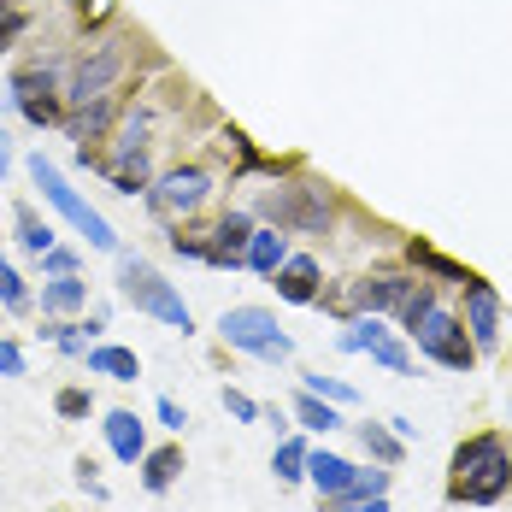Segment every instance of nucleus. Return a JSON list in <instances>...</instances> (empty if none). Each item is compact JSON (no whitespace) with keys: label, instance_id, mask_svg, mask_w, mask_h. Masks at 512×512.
I'll list each match as a JSON object with an SVG mask.
<instances>
[{"label":"nucleus","instance_id":"1","mask_svg":"<svg viewBox=\"0 0 512 512\" xmlns=\"http://www.w3.org/2000/svg\"><path fill=\"white\" fill-rule=\"evenodd\" d=\"M512 489V454L501 436H471L460 454H454V501L471 507H489Z\"/></svg>","mask_w":512,"mask_h":512},{"label":"nucleus","instance_id":"2","mask_svg":"<svg viewBox=\"0 0 512 512\" xmlns=\"http://www.w3.org/2000/svg\"><path fill=\"white\" fill-rule=\"evenodd\" d=\"M118 289H124V301L136 312H148V318H159V324H171V330H195V318H189V307H183V295L159 277L154 265H142V259H124L118 265Z\"/></svg>","mask_w":512,"mask_h":512},{"label":"nucleus","instance_id":"3","mask_svg":"<svg viewBox=\"0 0 512 512\" xmlns=\"http://www.w3.org/2000/svg\"><path fill=\"white\" fill-rule=\"evenodd\" d=\"M30 177H36V189H42V195H48V201L59 206V212H65V218H71V224H77V230H83L89 242H95V248H106V254L118 248L112 224H106L101 212H95V206H89L83 195H77V189H71V183H65V177H59V165H53V159L36 154V159H30Z\"/></svg>","mask_w":512,"mask_h":512},{"label":"nucleus","instance_id":"4","mask_svg":"<svg viewBox=\"0 0 512 512\" xmlns=\"http://www.w3.org/2000/svg\"><path fill=\"white\" fill-rule=\"evenodd\" d=\"M218 336L230 342V348H242V354H259V359H289L295 354V342L277 330V318L265 307H230L218 318Z\"/></svg>","mask_w":512,"mask_h":512},{"label":"nucleus","instance_id":"5","mask_svg":"<svg viewBox=\"0 0 512 512\" xmlns=\"http://www.w3.org/2000/svg\"><path fill=\"white\" fill-rule=\"evenodd\" d=\"M407 336L418 342V354H430L436 365H448V371H465V365H471V354H477V348L465 342L460 318H454V312H442V307H430V312H424V318L407 330Z\"/></svg>","mask_w":512,"mask_h":512},{"label":"nucleus","instance_id":"6","mask_svg":"<svg viewBox=\"0 0 512 512\" xmlns=\"http://www.w3.org/2000/svg\"><path fill=\"white\" fill-rule=\"evenodd\" d=\"M336 348H342V354H371L377 365H389L395 377H412V354L395 342V336H389V324H383L377 312H359L354 324L336 336Z\"/></svg>","mask_w":512,"mask_h":512},{"label":"nucleus","instance_id":"7","mask_svg":"<svg viewBox=\"0 0 512 512\" xmlns=\"http://www.w3.org/2000/svg\"><path fill=\"white\" fill-rule=\"evenodd\" d=\"M124 77V48L118 42H101V48H89L77 59V71H71V101L89 106V101H112V83Z\"/></svg>","mask_w":512,"mask_h":512},{"label":"nucleus","instance_id":"8","mask_svg":"<svg viewBox=\"0 0 512 512\" xmlns=\"http://www.w3.org/2000/svg\"><path fill=\"white\" fill-rule=\"evenodd\" d=\"M265 218H277V230L318 236L330 224V201H324V189H277V195H265Z\"/></svg>","mask_w":512,"mask_h":512},{"label":"nucleus","instance_id":"9","mask_svg":"<svg viewBox=\"0 0 512 512\" xmlns=\"http://www.w3.org/2000/svg\"><path fill=\"white\" fill-rule=\"evenodd\" d=\"M465 330H471V348L477 354H495V342H501V295L489 289V283H465Z\"/></svg>","mask_w":512,"mask_h":512},{"label":"nucleus","instance_id":"10","mask_svg":"<svg viewBox=\"0 0 512 512\" xmlns=\"http://www.w3.org/2000/svg\"><path fill=\"white\" fill-rule=\"evenodd\" d=\"M12 106L30 124H59V95H53V71H18L12 77Z\"/></svg>","mask_w":512,"mask_h":512},{"label":"nucleus","instance_id":"11","mask_svg":"<svg viewBox=\"0 0 512 512\" xmlns=\"http://www.w3.org/2000/svg\"><path fill=\"white\" fill-rule=\"evenodd\" d=\"M206 189H212V183H206V171H195V165H189V171H165V177H159V189H154V212H159V218L195 212V206L206 201Z\"/></svg>","mask_w":512,"mask_h":512},{"label":"nucleus","instance_id":"12","mask_svg":"<svg viewBox=\"0 0 512 512\" xmlns=\"http://www.w3.org/2000/svg\"><path fill=\"white\" fill-rule=\"evenodd\" d=\"M248 242H254V218L248 212H230V218H218V230L206 242V259L212 265H242L248 259Z\"/></svg>","mask_w":512,"mask_h":512},{"label":"nucleus","instance_id":"13","mask_svg":"<svg viewBox=\"0 0 512 512\" xmlns=\"http://www.w3.org/2000/svg\"><path fill=\"white\" fill-rule=\"evenodd\" d=\"M407 295H412V277H365V283H354V289H348V301H354L359 312L407 307Z\"/></svg>","mask_w":512,"mask_h":512},{"label":"nucleus","instance_id":"14","mask_svg":"<svg viewBox=\"0 0 512 512\" xmlns=\"http://www.w3.org/2000/svg\"><path fill=\"white\" fill-rule=\"evenodd\" d=\"M277 295L283 301H295V307H307V301H318V259L295 254L277 265Z\"/></svg>","mask_w":512,"mask_h":512},{"label":"nucleus","instance_id":"15","mask_svg":"<svg viewBox=\"0 0 512 512\" xmlns=\"http://www.w3.org/2000/svg\"><path fill=\"white\" fill-rule=\"evenodd\" d=\"M106 442H112V454H118V460L124 465H136L142 460V454H148V436H142V418H136V412H106Z\"/></svg>","mask_w":512,"mask_h":512},{"label":"nucleus","instance_id":"16","mask_svg":"<svg viewBox=\"0 0 512 512\" xmlns=\"http://www.w3.org/2000/svg\"><path fill=\"white\" fill-rule=\"evenodd\" d=\"M307 477L324 501H342L348 483H354V465L342 460V454H307Z\"/></svg>","mask_w":512,"mask_h":512},{"label":"nucleus","instance_id":"17","mask_svg":"<svg viewBox=\"0 0 512 512\" xmlns=\"http://www.w3.org/2000/svg\"><path fill=\"white\" fill-rule=\"evenodd\" d=\"M89 371L95 377H112V383H136L142 377V365L130 348H89Z\"/></svg>","mask_w":512,"mask_h":512},{"label":"nucleus","instance_id":"18","mask_svg":"<svg viewBox=\"0 0 512 512\" xmlns=\"http://www.w3.org/2000/svg\"><path fill=\"white\" fill-rule=\"evenodd\" d=\"M112 183H118L124 195L148 189V148H118V159H112Z\"/></svg>","mask_w":512,"mask_h":512},{"label":"nucleus","instance_id":"19","mask_svg":"<svg viewBox=\"0 0 512 512\" xmlns=\"http://www.w3.org/2000/svg\"><path fill=\"white\" fill-rule=\"evenodd\" d=\"M289 259V248H283V236L277 230H254V242H248V265H254L259 277H277V265Z\"/></svg>","mask_w":512,"mask_h":512},{"label":"nucleus","instance_id":"20","mask_svg":"<svg viewBox=\"0 0 512 512\" xmlns=\"http://www.w3.org/2000/svg\"><path fill=\"white\" fill-rule=\"evenodd\" d=\"M177 471H183V454H177V448H159V454H142V483H148L154 495H165V489L177 483Z\"/></svg>","mask_w":512,"mask_h":512},{"label":"nucleus","instance_id":"21","mask_svg":"<svg viewBox=\"0 0 512 512\" xmlns=\"http://www.w3.org/2000/svg\"><path fill=\"white\" fill-rule=\"evenodd\" d=\"M83 301H89V289H83L71 271H65V277H53L48 289H42V312H77Z\"/></svg>","mask_w":512,"mask_h":512},{"label":"nucleus","instance_id":"22","mask_svg":"<svg viewBox=\"0 0 512 512\" xmlns=\"http://www.w3.org/2000/svg\"><path fill=\"white\" fill-rule=\"evenodd\" d=\"M295 412H301L307 430H336V424H342V418H336V401H324V395H312V389L295 395Z\"/></svg>","mask_w":512,"mask_h":512},{"label":"nucleus","instance_id":"23","mask_svg":"<svg viewBox=\"0 0 512 512\" xmlns=\"http://www.w3.org/2000/svg\"><path fill=\"white\" fill-rule=\"evenodd\" d=\"M106 118H112V101H89V106H77V118H71V142H89V136H101Z\"/></svg>","mask_w":512,"mask_h":512},{"label":"nucleus","instance_id":"24","mask_svg":"<svg viewBox=\"0 0 512 512\" xmlns=\"http://www.w3.org/2000/svg\"><path fill=\"white\" fill-rule=\"evenodd\" d=\"M18 242H24L30 254H48V248H53V230L30 212V206H18Z\"/></svg>","mask_w":512,"mask_h":512},{"label":"nucleus","instance_id":"25","mask_svg":"<svg viewBox=\"0 0 512 512\" xmlns=\"http://www.w3.org/2000/svg\"><path fill=\"white\" fill-rule=\"evenodd\" d=\"M359 442H365V454H377V460H401V436H395V430L359 424Z\"/></svg>","mask_w":512,"mask_h":512},{"label":"nucleus","instance_id":"26","mask_svg":"<svg viewBox=\"0 0 512 512\" xmlns=\"http://www.w3.org/2000/svg\"><path fill=\"white\" fill-rule=\"evenodd\" d=\"M271 471H277L283 483H301V477H307V448H301V442H283L277 460H271Z\"/></svg>","mask_w":512,"mask_h":512},{"label":"nucleus","instance_id":"27","mask_svg":"<svg viewBox=\"0 0 512 512\" xmlns=\"http://www.w3.org/2000/svg\"><path fill=\"white\" fill-rule=\"evenodd\" d=\"M0 307H6V312H24V307H30V295H24V277L6 265V254H0Z\"/></svg>","mask_w":512,"mask_h":512},{"label":"nucleus","instance_id":"28","mask_svg":"<svg viewBox=\"0 0 512 512\" xmlns=\"http://www.w3.org/2000/svg\"><path fill=\"white\" fill-rule=\"evenodd\" d=\"M383 489H389V471H354V483H348L342 501H377Z\"/></svg>","mask_w":512,"mask_h":512},{"label":"nucleus","instance_id":"29","mask_svg":"<svg viewBox=\"0 0 512 512\" xmlns=\"http://www.w3.org/2000/svg\"><path fill=\"white\" fill-rule=\"evenodd\" d=\"M312 395H324V401H336V407H348L354 401V383H342V377H307Z\"/></svg>","mask_w":512,"mask_h":512},{"label":"nucleus","instance_id":"30","mask_svg":"<svg viewBox=\"0 0 512 512\" xmlns=\"http://www.w3.org/2000/svg\"><path fill=\"white\" fill-rule=\"evenodd\" d=\"M412 265H430L436 277H448V283H460V289L471 283V277H465L460 265H448V259H442V254H430V248H412Z\"/></svg>","mask_w":512,"mask_h":512},{"label":"nucleus","instance_id":"31","mask_svg":"<svg viewBox=\"0 0 512 512\" xmlns=\"http://www.w3.org/2000/svg\"><path fill=\"white\" fill-rule=\"evenodd\" d=\"M224 407H230V418H242V424L265 418V407H259V401H248V395H236V389H224Z\"/></svg>","mask_w":512,"mask_h":512},{"label":"nucleus","instance_id":"32","mask_svg":"<svg viewBox=\"0 0 512 512\" xmlns=\"http://www.w3.org/2000/svg\"><path fill=\"white\" fill-rule=\"evenodd\" d=\"M53 407H59V418H83V412H89V395H83V389H59Z\"/></svg>","mask_w":512,"mask_h":512},{"label":"nucleus","instance_id":"33","mask_svg":"<svg viewBox=\"0 0 512 512\" xmlns=\"http://www.w3.org/2000/svg\"><path fill=\"white\" fill-rule=\"evenodd\" d=\"M18 371H24V354L12 342H0V377H18Z\"/></svg>","mask_w":512,"mask_h":512},{"label":"nucleus","instance_id":"34","mask_svg":"<svg viewBox=\"0 0 512 512\" xmlns=\"http://www.w3.org/2000/svg\"><path fill=\"white\" fill-rule=\"evenodd\" d=\"M159 424H171V430H183V424H189V412L177 407V401H159Z\"/></svg>","mask_w":512,"mask_h":512},{"label":"nucleus","instance_id":"35","mask_svg":"<svg viewBox=\"0 0 512 512\" xmlns=\"http://www.w3.org/2000/svg\"><path fill=\"white\" fill-rule=\"evenodd\" d=\"M42 259H48V271H53V277H65V271L77 265V259L65 254V248H48V254H42Z\"/></svg>","mask_w":512,"mask_h":512},{"label":"nucleus","instance_id":"36","mask_svg":"<svg viewBox=\"0 0 512 512\" xmlns=\"http://www.w3.org/2000/svg\"><path fill=\"white\" fill-rule=\"evenodd\" d=\"M342 512H389V501H383V495H377V501H348Z\"/></svg>","mask_w":512,"mask_h":512},{"label":"nucleus","instance_id":"37","mask_svg":"<svg viewBox=\"0 0 512 512\" xmlns=\"http://www.w3.org/2000/svg\"><path fill=\"white\" fill-rule=\"evenodd\" d=\"M12 171V148H6V136H0V177Z\"/></svg>","mask_w":512,"mask_h":512},{"label":"nucleus","instance_id":"38","mask_svg":"<svg viewBox=\"0 0 512 512\" xmlns=\"http://www.w3.org/2000/svg\"><path fill=\"white\" fill-rule=\"evenodd\" d=\"M6 6H12V0H0V12H6Z\"/></svg>","mask_w":512,"mask_h":512}]
</instances>
